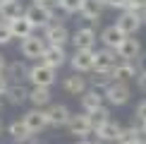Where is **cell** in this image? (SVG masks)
I'll use <instances>...</instances> for the list:
<instances>
[{
    "mask_svg": "<svg viewBox=\"0 0 146 144\" xmlns=\"http://www.w3.org/2000/svg\"><path fill=\"white\" fill-rule=\"evenodd\" d=\"M41 63H46V65H50V67H62L65 63H67V53H65V46H50L48 43L46 46V51H43V55H41Z\"/></svg>",
    "mask_w": 146,
    "mask_h": 144,
    "instance_id": "30bf717a",
    "label": "cell"
},
{
    "mask_svg": "<svg viewBox=\"0 0 146 144\" xmlns=\"http://www.w3.org/2000/svg\"><path fill=\"white\" fill-rule=\"evenodd\" d=\"M3 70H5V58L0 55V72H3Z\"/></svg>",
    "mask_w": 146,
    "mask_h": 144,
    "instance_id": "ab89813d",
    "label": "cell"
},
{
    "mask_svg": "<svg viewBox=\"0 0 146 144\" xmlns=\"http://www.w3.org/2000/svg\"><path fill=\"white\" fill-rule=\"evenodd\" d=\"M137 82H139V89L146 94V72H139V77H137Z\"/></svg>",
    "mask_w": 146,
    "mask_h": 144,
    "instance_id": "74e56055",
    "label": "cell"
},
{
    "mask_svg": "<svg viewBox=\"0 0 146 144\" xmlns=\"http://www.w3.org/2000/svg\"><path fill=\"white\" fill-rule=\"evenodd\" d=\"M94 70H98V72H113L115 70V65L120 63V55H117V51L115 48H101V51H94Z\"/></svg>",
    "mask_w": 146,
    "mask_h": 144,
    "instance_id": "3957f363",
    "label": "cell"
},
{
    "mask_svg": "<svg viewBox=\"0 0 146 144\" xmlns=\"http://www.w3.org/2000/svg\"><path fill=\"white\" fill-rule=\"evenodd\" d=\"M46 39H38V36H27V39H22V55L24 58H41L46 51Z\"/></svg>",
    "mask_w": 146,
    "mask_h": 144,
    "instance_id": "5bb4252c",
    "label": "cell"
},
{
    "mask_svg": "<svg viewBox=\"0 0 146 144\" xmlns=\"http://www.w3.org/2000/svg\"><path fill=\"white\" fill-rule=\"evenodd\" d=\"M29 101L41 108V106H48L50 103V87H34L31 91H29Z\"/></svg>",
    "mask_w": 146,
    "mask_h": 144,
    "instance_id": "cb8c5ba5",
    "label": "cell"
},
{
    "mask_svg": "<svg viewBox=\"0 0 146 144\" xmlns=\"http://www.w3.org/2000/svg\"><path fill=\"white\" fill-rule=\"evenodd\" d=\"M17 144H41V142H36L34 137H29V139H24V142H17Z\"/></svg>",
    "mask_w": 146,
    "mask_h": 144,
    "instance_id": "f35d334b",
    "label": "cell"
},
{
    "mask_svg": "<svg viewBox=\"0 0 146 144\" xmlns=\"http://www.w3.org/2000/svg\"><path fill=\"white\" fill-rule=\"evenodd\" d=\"M7 89H10V79H7V75H3V72H0V96L7 94Z\"/></svg>",
    "mask_w": 146,
    "mask_h": 144,
    "instance_id": "836d02e7",
    "label": "cell"
},
{
    "mask_svg": "<svg viewBox=\"0 0 146 144\" xmlns=\"http://www.w3.org/2000/svg\"><path fill=\"white\" fill-rule=\"evenodd\" d=\"M0 108H3V101H0Z\"/></svg>",
    "mask_w": 146,
    "mask_h": 144,
    "instance_id": "7dc6e473",
    "label": "cell"
},
{
    "mask_svg": "<svg viewBox=\"0 0 146 144\" xmlns=\"http://www.w3.org/2000/svg\"><path fill=\"white\" fill-rule=\"evenodd\" d=\"M137 118L139 120H141V123H144V120H146V99L141 101V103H139L137 106Z\"/></svg>",
    "mask_w": 146,
    "mask_h": 144,
    "instance_id": "d590c367",
    "label": "cell"
},
{
    "mask_svg": "<svg viewBox=\"0 0 146 144\" xmlns=\"http://www.w3.org/2000/svg\"><path fill=\"white\" fill-rule=\"evenodd\" d=\"M29 70L31 67H27L24 63H10L7 65V79H15V84H22V79H29Z\"/></svg>",
    "mask_w": 146,
    "mask_h": 144,
    "instance_id": "d4e9b609",
    "label": "cell"
},
{
    "mask_svg": "<svg viewBox=\"0 0 146 144\" xmlns=\"http://www.w3.org/2000/svg\"><path fill=\"white\" fill-rule=\"evenodd\" d=\"M141 132H144V135H146V120H144V123H141Z\"/></svg>",
    "mask_w": 146,
    "mask_h": 144,
    "instance_id": "b9f144b4",
    "label": "cell"
},
{
    "mask_svg": "<svg viewBox=\"0 0 146 144\" xmlns=\"http://www.w3.org/2000/svg\"><path fill=\"white\" fill-rule=\"evenodd\" d=\"M24 15L31 19V24H34V29L36 27H48V24L53 22V10L50 7H41V5H31V7H27V12Z\"/></svg>",
    "mask_w": 146,
    "mask_h": 144,
    "instance_id": "8fae6325",
    "label": "cell"
},
{
    "mask_svg": "<svg viewBox=\"0 0 146 144\" xmlns=\"http://www.w3.org/2000/svg\"><path fill=\"white\" fill-rule=\"evenodd\" d=\"M12 39H15V34H12V29H10V22L0 17V46L10 43Z\"/></svg>",
    "mask_w": 146,
    "mask_h": 144,
    "instance_id": "f546056e",
    "label": "cell"
},
{
    "mask_svg": "<svg viewBox=\"0 0 146 144\" xmlns=\"http://www.w3.org/2000/svg\"><path fill=\"white\" fill-rule=\"evenodd\" d=\"M103 96H106V101L110 106H125L127 101H129V84L127 82H120V79H113L110 84H108V89L103 91Z\"/></svg>",
    "mask_w": 146,
    "mask_h": 144,
    "instance_id": "6da1fadb",
    "label": "cell"
},
{
    "mask_svg": "<svg viewBox=\"0 0 146 144\" xmlns=\"http://www.w3.org/2000/svg\"><path fill=\"white\" fill-rule=\"evenodd\" d=\"M46 115H48V125H50V127H67L72 113H70L67 106H62V103H53V106H48Z\"/></svg>",
    "mask_w": 146,
    "mask_h": 144,
    "instance_id": "ba28073f",
    "label": "cell"
},
{
    "mask_svg": "<svg viewBox=\"0 0 146 144\" xmlns=\"http://www.w3.org/2000/svg\"><path fill=\"white\" fill-rule=\"evenodd\" d=\"M146 7V0H129L127 3V10H137V12H141Z\"/></svg>",
    "mask_w": 146,
    "mask_h": 144,
    "instance_id": "d6a6232c",
    "label": "cell"
},
{
    "mask_svg": "<svg viewBox=\"0 0 146 144\" xmlns=\"http://www.w3.org/2000/svg\"><path fill=\"white\" fill-rule=\"evenodd\" d=\"M24 12H27V10L22 7L19 0H12V3H3V5H0V17H3V19H7V22L17 19V17H22Z\"/></svg>",
    "mask_w": 146,
    "mask_h": 144,
    "instance_id": "603a6c76",
    "label": "cell"
},
{
    "mask_svg": "<svg viewBox=\"0 0 146 144\" xmlns=\"http://www.w3.org/2000/svg\"><path fill=\"white\" fill-rule=\"evenodd\" d=\"M115 24H117V29L125 36H134L139 29H141L144 17H141V12H137V10H122V15L115 19Z\"/></svg>",
    "mask_w": 146,
    "mask_h": 144,
    "instance_id": "7a4b0ae2",
    "label": "cell"
},
{
    "mask_svg": "<svg viewBox=\"0 0 146 144\" xmlns=\"http://www.w3.org/2000/svg\"><path fill=\"white\" fill-rule=\"evenodd\" d=\"M7 101L12 106H22L24 101H29V89L24 87V84H10V89H7Z\"/></svg>",
    "mask_w": 146,
    "mask_h": 144,
    "instance_id": "7402d4cb",
    "label": "cell"
},
{
    "mask_svg": "<svg viewBox=\"0 0 146 144\" xmlns=\"http://www.w3.org/2000/svg\"><path fill=\"white\" fill-rule=\"evenodd\" d=\"M10 135H12L15 142H24V139H29V137H34V132L27 127L24 120H15V123L10 125Z\"/></svg>",
    "mask_w": 146,
    "mask_h": 144,
    "instance_id": "484cf974",
    "label": "cell"
},
{
    "mask_svg": "<svg viewBox=\"0 0 146 144\" xmlns=\"http://www.w3.org/2000/svg\"><path fill=\"white\" fill-rule=\"evenodd\" d=\"M110 82H113V72H98V70H94V77H91V87H94V89L106 91Z\"/></svg>",
    "mask_w": 146,
    "mask_h": 144,
    "instance_id": "83f0119b",
    "label": "cell"
},
{
    "mask_svg": "<svg viewBox=\"0 0 146 144\" xmlns=\"http://www.w3.org/2000/svg\"><path fill=\"white\" fill-rule=\"evenodd\" d=\"M77 144H94V142H89V139H79Z\"/></svg>",
    "mask_w": 146,
    "mask_h": 144,
    "instance_id": "60d3db41",
    "label": "cell"
},
{
    "mask_svg": "<svg viewBox=\"0 0 146 144\" xmlns=\"http://www.w3.org/2000/svg\"><path fill=\"white\" fill-rule=\"evenodd\" d=\"M82 3L84 0H60V10L62 12H67V15H77L79 10H82Z\"/></svg>",
    "mask_w": 146,
    "mask_h": 144,
    "instance_id": "4dcf8cb0",
    "label": "cell"
},
{
    "mask_svg": "<svg viewBox=\"0 0 146 144\" xmlns=\"http://www.w3.org/2000/svg\"><path fill=\"white\" fill-rule=\"evenodd\" d=\"M117 55H120V60H134V58L141 55V43L137 39H132V36H127L122 43L117 46Z\"/></svg>",
    "mask_w": 146,
    "mask_h": 144,
    "instance_id": "2e32d148",
    "label": "cell"
},
{
    "mask_svg": "<svg viewBox=\"0 0 146 144\" xmlns=\"http://www.w3.org/2000/svg\"><path fill=\"white\" fill-rule=\"evenodd\" d=\"M94 51H74V55L70 58V65L74 72H94Z\"/></svg>",
    "mask_w": 146,
    "mask_h": 144,
    "instance_id": "4fadbf2b",
    "label": "cell"
},
{
    "mask_svg": "<svg viewBox=\"0 0 146 144\" xmlns=\"http://www.w3.org/2000/svg\"><path fill=\"white\" fill-rule=\"evenodd\" d=\"M120 135H122V127H120L115 120H108L101 130H96L98 142H108V144H117L120 142Z\"/></svg>",
    "mask_w": 146,
    "mask_h": 144,
    "instance_id": "9a60e30c",
    "label": "cell"
},
{
    "mask_svg": "<svg viewBox=\"0 0 146 144\" xmlns=\"http://www.w3.org/2000/svg\"><path fill=\"white\" fill-rule=\"evenodd\" d=\"M65 91L67 94H74V96H82L86 91V77H82V72H74L65 79Z\"/></svg>",
    "mask_w": 146,
    "mask_h": 144,
    "instance_id": "44dd1931",
    "label": "cell"
},
{
    "mask_svg": "<svg viewBox=\"0 0 146 144\" xmlns=\"http://www.w3.org/2000/svg\"><path fill=\"white\" fill-rule=\"evenodd\" d=\"M0 3H12V0H0Z\"/></svg>",
    "mask_w": 146,
    "mask_h": 144,
    "instance_id": "f6af8a7d",
    "label": "cell"
},
{
    "mask_svg": "<svg viewBox=\"0 0 146 144\" xmlns=\"http://www.w3.org/2000/svg\"><path fill=\"white\" fill-rule=\"evenodd\" d=\"M24 123H27V127L34 132V135H38V132H43L48 127V115H46V111H41V108H31L29 113H24Z\"/></svg>",
    "mask_w": 146,
    "mask_h": 144,
    "instance_id": "9c48e42d",
    "label": "cell"
},
{
    "mask_svg": "<svg viewBox=\"0 0 146 144\" xmlns=\"http://www.w3.org/2000/svg\"><path fill=\"white\" fill-rule=\"evenodd\" d=\"M29 82H31L34 87H50V84L55 82V67H50V65H46V63L34 65V67L29 70Z\"/></svg>",
    "mask_w": 146,
    "mask_h": 144,
    "instance_id": "277c9868",
    "label": "cell"
},
{
    "mask_svg": "<svg viewBox=\"0 0 146 144\" xmlns=\"http://www.w3.org/2000/svg\"><path fill=\"white\" fill-rule=\"evenodd\" d=\"M72 43H74V51H94V46H96V29L94 27L77 29L74 36H72Z\"/></svg>",
    "mask_w": 146,
    "mask_h": 144,
    "instance_id": "52a82bcc",
    "label": "cell"
},
{
    "mask_svg": "<svg viewBox=\"0 0 146 144\" xmlns=\"http://www.w3.org/2000/svg\"><path fill=\"white\" fill-rule=\"evenodd\" d=\"M141 17H144V22H146V7H144V10H141Z\"/></svg>",
    "mask_w": 146,
    "mask_h": 144,
    "instance_id": "ee69618b",
    "label": "cell"
},
{
    "mask_svg": "<svg viewBox=\"0 0 146 144\" xmlns=\"http://www.w3.org/2000/svg\"><path fill=\"white\" fill-rule=\"evenodd\" d=\"M125 39H127V36H125V34L117 29V24H113V27H106V29L101 31V41H103V46L115 48V51H117V46L122 43Z\"/></svg>",
    "mask_w": 146,
    "mask_h": 144,
    "instance_id": "e0dca14e",
    "label": "cell"
},
{
    "mask_svg": "<svg viewBox=\"0 0 146 144\" xmlns=\"http://www.w3.org/2000/svg\"><path fill=\"white\" fill-rule=\"evenodd\" d=\"M106 7H115V10H127V3L129 0H103Z\"/></svg>",
    "mask_w": 146,
    "mask_h": 144,
    "instance_id": "1f68e13d",
    "label": "cell"
},
{
    "mask_svg": "<svg viewBox=\"0 0 146 144\" xmlns=\"http://www.w3.org/2000/svg\"><path fill=\"white\" fill-rule=\"evenodd\" d=\"M10 29H12V34H15V39H27V36L34 34V24H31V19H29L27 15L12 19L10 22Z\"/></svg>",
    "mask_w": 146,
    "mask_h": 144,
    "instance_id": "ac0fdd59",
    "label": "cell"
},
{
    "mask_svg": "<svg viewBox=\"0 0 146 144\" xmlns=\"http://www.w3.org/2000/svg\"><path fill=\"white\" fill-rule=\"evenodd\" d=\"M67 130H70V135L79 137V139H86L91 132H94V125H91L89 113H79V115H72V118H70V123H67Z\"/></svg>",
    "mask_w": 146,
    "mask_h": 144,
    "instance_id": "5b68a950",
    "label": "cell"
},
{
    "mask_svg": "<svg viewBox=\"0 0 146 144\" xmlns=\"http://www.w3.org/2000/svg\"><path fill=\"white\" fill-rule=\"evenodd\" d=\"M0 5H3V3H0Z\"/></svg>",
    "mask_w": 146,
    "mask_h": 144,
    "instance_id": "c3c4849f",
    "label": "cell"
},
{
    "mask_svg": "<svg viewBox=\"0 0 146 144\" xmlns=\"http://www.w3.org/2000/svg\"><path fill=\"white\" fill-rule=\"evenodd\" d=\"M43 39H46V43H50V46H65L67 41H72V36H70L65 24H53L50 22L46 27V31H43Z\"/></svg>",
    "mask_w": 146,
    "mask_h": 144,
    "instance_id": "8992f818",
    "label": "cell"
},
{
    "mask_svg": "<svg viewBox=\"0 0 146 144\" xmlns=\"http://www.w3.org/2000/svg\"><path fill=\"white\" fill-rule=\"evenodd\" d=\"M137 144H146V135H144V137H141V139H139Z\"/></svg>",
    "mask_w": 146,
    "mask_h": 144,
    "instance_id": "7bdbcfd3",
    "label": "cell"
},
{
    "mask_svg": "<svg viewBox=\"0 0 146 144\" xmlns=\"http://www.w3.org/2000/svg\"><path fill=\"white\" fill-rule=\"evenodd\" d=\"M0 132H3V123H0Z\"/></svg>",
    "mask_w": 146,
    "mask_h": 144,
    "instance_id": "bcb514c9",
    "label": "cell"
},
{
    "mask_svg": "<svg viewBox=\"0 0 146 144\" xmlns=\"http://www.w3.org/2000/svg\"><path fill=\"white\" fill-rule=\"evenodd\" d=\"M103 7H106L103 0H84L79 15H82L89 24H96V27H98V19H101V15H103Z\"/></svg>",
    "mask_w": 146,
    "mask_h": 144,
    "instance_id": "7c38bea8",
    "label": "cell"
},
{
    "mask_svg": "<svg viewBox=\"0 0 146 144\" xmlns=\"http://www.w3.org/2000/svg\"><path fill=\"white\" fill-rule=\"evenodd\" d=\"M58 3H60V0H34V5H41V7H50V10H55V7H58Z\"/></svg>",
    "mask_w": 146,
    "mask_h": 144,
    "instance_id": "e575fe53",
    "label": "cell"
},
{
    "mask_svg": "<svg viewBox=\"0 0 146 144\" xmlns=\"http://www.w3.org/2000/svg\"><path fill=\"white\" fill-rule=\"evenodd\" d=\"M103 96L98 89H89V91H84L82 94V108H84V113H91V111H96V108H101L103 106Z\"/></svg>",
    "mask_w": 146,
    "mask_h": 144,
    "instance_id": "d6986e66",
    "label": "cell"
},
{
    "mask_svg": "<svg viewBox=\"0 0 146 144\" xmlns=\"http://www.w3.org/2000/svg\"><path fill=\"white\" fill-rule=\"evenodd\" d=\"M137 70L139 72H146V53H141V55L137 58Z\"/></svg>",
    "mask_w": 146,
    "mask_h": 144,
    "instance_id": "8d00e7d4",
    "label": "cell"
},
{
    "mask_svg": "<svg viewBox=\"0 0 146 144\" xmlns=\"http://www.w3.org/2000/svg\"><path fill=\"white\" fill-rule=\"evenodd\" d=\"M137 65L132 63V60H120L117 65H115V70H113V79H120V82H127V79H132V77H137Z\"/></svg>",
    "mask_w": 146,
    "mask_h": 144,
    "instance_id": "ffe728a7",
    "label": "cell"
},
{
    "mask_svg": "<svg viewBox=\"0 0 146 144\" xmlns=\"http://www.w3.org/2000/svg\"><path fill=\"white\" fill-rule=\"evenodd\" d=\"M89 118H91V125H94V132H96V130H101L103 125L110 120V111H108L106 106H101V108H96V111H91Z\"/></svg>",
    "mask_w": 146,
    "mask_h": 144,
    "instance_id": "4316f807",
    "label": "cell"
},
{
    "mask_svg": "<svg viewBox=\"0 0 146 144\" xmlns=\"http://www.w3.org/2000/svg\"><path fill=\"white\" fill-rule=\"evenodd\" d=\"M141 137H144V132L139 127H134V125H132V127H122V135H120L117 144H137Z\"/></svg>",
    "mask_w": 146,
    "mask_h": 144,
    "instance_id": "f1b7e54d",
    "label": "cell"
}]
</instances>
